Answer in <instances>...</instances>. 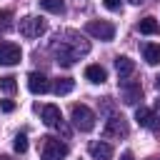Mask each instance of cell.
<instances>
[{"instance_id":"cell-1","label":"cell","mask_w":160,"mask_h":160,"mask_svg":"<svg viewBox=\"0 0 160 160\" xmlns=\"http://www.w3.org/2000/svg\"><path fill=\"white\" fill-rule=\"evenodd\" d=\"M50 48H52L58 62L65 65V68L75 65V60H80L82 55L90 52V42H88L80 32H75V30H62V32H58L55 40L50 42Z\"/></svg>"},{"instance_id":"cell-2","label":"cell","mask_w":160,"mask_h":160,"mask_svg":"<svg viewBox=\"0 0 160 160\" xmlns=\"http://www.w3.org/2000/svg\"><path fill=\"white\" fill-rule=\"evenodd\" d=\"M70 120H72V125H75L80 132H90V130L95 128V112H92L88 105H72Z\"/></svg>"},{"instance_id":"cell-3","label":"cell","mask_w":160,"mask_h":160,"mask_svg":"<svg viewBox=\"0 0 160 160\" xmlns=\"http://www.w3.org/2000/svg\"><path fill=\"white\" fill-rule=\"evenodd\" d=\"M68 155V145L55 140V138H45L42 140V152H40V160H62Z\"/></svg>"},{"instance_id":"cell-4","label":"cell","mask_w":160,"mask_h":160,"mask_svg":"<svg viewBox=\"0 0 160 160\" xmlns=\"http://www.w3.org/2000/svg\"><path fill=\"white\" fill-rule=\"evenodd\" d=\"M40 118H42V122H45L48 128L62 130V132L68 135V130H65V120H62V112H60L58 105H42V108H40Z\"/></svg>"},{"instance_id":"cell-5","label":"cell","mask_w":160,"mask_h":160,"mask_svg":"<svg viewBox=\"0 0 160 160\" xmlns=\"http://www.w3.org/2000/svg\"><path fill=\"white\" fill-rule=\"evenodd\" d=\"M45 30H48V22L38 15H30V18L20 20V35H25V38H40Z\"/></svg>"},{"instance_id":"cell-6","label":"cell","mask_w":160,"mask_h":160,"mask_svg":"<svg viewBox=\"0 0 160 160\" xmlns=\"http://www.w3.org/2000/svg\"><path fill=\"white\" fill-rule=\"evenodd\" d=\"M85 30H88L92 38L105 40V42L115 38V25H112V22H108V20H90V22L85 25Z\"/></svg>"},{"instance_id":"cell-7","label":"cell","mask_w":160,"mask_h":160,"mask_svg":"<svg viewBox=\"0 0 160 160\" xmlns=\"http://www.w3.org/2000/svg\"><path fill=\"white\" fill-rule=\"evenodd\" d=\"M22 60V50L18 42L0 40V65H18Z\"/></svg>"},{"instance_id":"cell-8","label":"cell","mask_w":160,"mask_h":160,"mask_svg":"<svg viewBox=\"0 0 160 160\" xmlns=\"http://www.w3.org/2000/svg\"><path fill=\"white\" fill-rule=\"evenodd\" d=\"M120 95H122V102H125V105H138V100L142 98L140 82L122 78V80H120Z\"/></svg>"},{"instance_id":"cell-9","label":"cell","mask_w":160,"mask_h":160,"mask_svg":"<svg viewBox=\"0 0 160 160\" xmlns=\"http://www.w3.org/2000/svg\"><path fill=\"white\" fill-rule=\"evenodd\" d=\"M105 135H108V138H125V135H128V122H125V118L110 115V118L105 120Z\"/></svg>"},{"instance_id":"cell-10","label":"cell","mask_w":160,"mask_h":160,"mask_svg":"<svg viewBox=\"0 0 160 160\" xmlns=\"http://www.w3.org/2000/svg\"><path fill=\"white\" fill-rule=\"evenodd\" d=\"M135 120H138L140 128H148V130H158V128H160V122H158L160 118H158L150 108H142V105L135 110Z\"/></svg>"},{"instance_id":"cell-11","label":"cell","mask_w":160,"mask_h":160,"mask_svg":"<svg viewBox=\"0 0 160 160\" xmlns=\"http://www.w3.org/2000/svg\"><path fill=\"white\" fill-rule=\"evenodd\" d=\"M28 88H30V92H35V95H45V92L50 90V82H48V78H45L42 72H30V75H28Z\"/></svg>"},{"instance_id":"cell-12","label":"cell","mask_w":160,"mask_h":160,"mask_svg":"<svg viewBox=\"0 0 160 160\" xmlns=\"http://www.w3.org/2000/svg\"><path fill=\"white\" fill-rule=\"evenodd\" d=\"M88 150H90V155L98 158V160H110V158H112V145H110V142H102V140H92V142L88 145Z\"/></svg>"},{"instance_id":"cell-13","label":"cell","mask_w":160,"mask_h":160,"mask_svg":"<svg viewBox=\"0 0 160 160\" xmlns=\"http://www.w3.org/2000/svg\"><path fill=\"white\" fill-rule=\"evenodd\" d=\"M115 70H118V78L122 80V78H130L132 72H135V62L130 60V58H125V55H118L115 58Z\"/></svg>"},{"instance_id":"cell-14","label":"cell","mask_w":160,"mask_h":160,"mask_svg":"<svg viewBox=\"0 0 160 160\" xmlns=\"http://www.w3.org/2000/svg\"><path fill=\"white\" fill-rule=\"evenodd\" d=\"M85 78H88L90 82L100 85V82H105V80H108V72H105V68H102V65H88V68H85Z\"/></svg>"},{"instance_id":"cell-15","label":"cell","mask_w":160,"mask_h":160,"mask_svg":"<svg viewBox=\"0 0 160 160\" xmlns=\"http://www.w3.org/2000/svg\"><path fill=\"white\" fill-rule=\"evenodd\" d=\"M142 58L148 65H158L160 62V45L158 42H145L142 45Z\"/></svg>"},{"instance_id":"cell-16","label":"cell","mask_w":160,"mask_h":160,"mask_svg":"<svg viewBox=\"0 0 160 160\" xmlns=\"http://www.w3.org/2000/svg\"><path fill=\"white\" fill-rule=\"evenodd\" d=\"M72 88H75L72 78H58L55 85H52V92L55 95H68V92H72Z\"/></svg>"},{"instance_id":"cell-17","label":"cell","mask_w":160,"mask_h":160,"mask_svg":"<svg viewBox=\"0 0 160 160\" xmlns=\"http://www.w3.org/2000/svg\"><path fill=\"white\" fill-rule=\"evenodd\" d=\"M138 30H140L142 35H155V32L160 30V25H158V20H155V18H142V20H140V25H138Z\"/></svg>"},{"instance_id":"cell-18","label":"cell","mask_w":160,"mask_h":160,"mask_svg":"<svg viewBox=\"0 0 160 160\" xmlns=\"http://www.w3.org/2000/svg\"><path fill=\"white\" fill-rule=\"evenodd\" d=\"M38 2H40V8L48 10V12H55V15H62V12H65V2H62V0H38Z\"/></svg>"},{"instance_id":"cell-19","label":"cell","mask_w":160,"mask_h":160,"mask_svg":"<svg viewBox=\"0 0 160 160\" xmlns=\"http://www.w3.org/2000/svg\"><path fill=\"white\" fill-rule=\"evenodd\" d=\"M15 88H18V82H15V78L12 75H5V78H0V90L2 92H15Z\"/></svg>"},{"instance_id":"cell-20","label":"cell","mask_w":160,"mask_h":160,"mask_svg":"<svg viewBox=\"0 0 160 160\" xmlns=\"http://www.w3.org/2000/svg\"><path fill=\"white\" fill-rule=\"evenodd\" d=\"M12 148H15V152H28V138L20 132V135H15V140H12Z\"/></svg>"},{"instance_id":"cell-21","label":"cell","mask_w":160,"mask_h":160,"mask_svg":"<svg viewBox=\"0 0 160 160\" xmlns=\"http://www.w3.org/2000/svg\"><path fill=\"white\" fill-rule=\"evenodd\" d=\"M10 18H12V10H2L0 12V30H8L10 28V22H8Z\"/></svg>"},{"instance_id":"cell-22","label":"cell","mask_w":160,"mask_h":160,"mask_svg":"<svg viewBox=\"0 0 160 160\" xmlns=\"http://www.w3.org/2000/svg\"><path fill=\"white\" fill-rule=\"evenodd\" d=\"M0 108H2L5 112H12V110H15V102H12V100H0Z\"/></svg>"},{"instance_id":"cell-23","label":"cell","mask_w":160,"mask_h":160,"mask_svg":"<svg viewBox=\"0 0 160 160\" xmlns=\"http://www.w3.org/2000/svg\"><path fill=\"white\" fill-rule=\"evenodd\" d=\"M102 5H105L108 10H118V8H120V0H102Z\"/></svg>"},{"instance_id":"cell-24","label":"cell","mask_w":160,"mask_h":160,"mask_svg":"<svg viewBox=\"0 0 160 160\" xmlns=\"http://www.w3.org/2000/svg\"><path fill=\"white\" fill-rule=\"evenodd\" d=\"M120 160H135V155H132V152H130V150H125V152H122V155H120Z\"/></svg>"},{"instance_id":"cell-25","label":"cell","mask_w":160,"mask_h":160,"mask_svg":"<svg viewBox=\"0 0 160 160\" xmlns=\"http://www.w3.org/2000/svg\"><path fill=\"white\" fill-rule=\"evenodd\" d=\"M155 112H158V115H160V98H158V100H155Z\"/></svg>"},{"instance_id":"cell-26","label":"cell","mask_w":160,"mask_h":160,"mask_svg":"<svg viewBox=\"0 0 160 160\" xmlns=\"http://www.w3.org/2000/svg\"><path fill=\"white\" fill-rule=\"evenodd\" d=\"M130 2H132V5H142L145 0H130Z\"/></svg>"},{"instance_id":"cell-27","label":"cell","mask_w":160,"mask_h":160,"mask_svg":"<svg viewBox=\"0 0 160 160\" xmlns=\"http://www.w3.org/2000/svg\"><path fill=\"white\" fill-rule=\"evenodd\" d=\"M0 160H12V158L10 155H0Z\"/></svg>"},{"instance_id":"cell-28","label":"cell","mask_w":160,"mask_h":160,"mask_svg":"<svg viewBox=\"0 0 160 160\" xmlns=\"http://www.w3.org/2000/svg\"><path fill=\"white\" fill-rule=\"evenodd\" d=\"M155 85H158V90H160V75H158V80H155Z\"/></svg>"}]
</instances>
